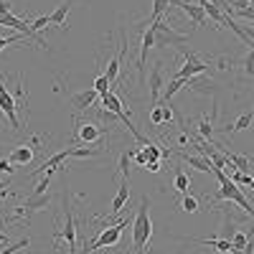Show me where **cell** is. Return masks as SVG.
Returning a JSON list of instances; mask_svg holds the SVG:
<instances>
[{"label":"cell","mask_w":254,"mask_h":254,"mask_svg":"<svg viewBox=\"0 0 254 254\" xmlns=\"http://www.w3.org/2000/svg\"><path fill=\"white\" fill-rule=\"evenodd\" d=\"M150 237H153V221H150V203L142 196L140 206H137V216L132 221V249L135 254H145V249L150 247Z\"/></svg>","instance_id":"1"},{"label":"cell","mask_w":254,"mask_h":254,"mask_svg":"<svg viewBox=\"0 0 254 254\" xmlns=\"http://www.w3.org/2000/svg\"><path fill=\"white\" fill-rule=\"evenodd\" d=\"M122 229H127V219H120L117 224L112 226H104V229H97V237L94 239H84V247H81V254H92L94 249H104V247H115L122 237Z\"/></svg>","instance_id":"2"},{"label":"cell","mask_w":254,"mask_h":254,"mask_svg":"<svg viewBox=\"0 0 254 254\" xmlns=\"http://www.w3.org/2000/svg\"><path fill=\"white\" fill-rule=\"evenodd\" d=\"M155 28V46H173V49H183V44L188 41L186 33H178L173 31V26L168 23V18L163 15L160 20H155V23H150Z\"/></svg>","instance_id":"3"},{"label":"cell","mask_w":254,"mask_h":254,"mask_svg":"<svg viewBox=\"0 0 254 254\" xmlns=\"http://www.w3.org/2000/svg\"><path fill=\"white\" fill-rule=\"evenodd\" d=\"M54 239H64L69 247V254H79L76 252V221H74V214H71V203H69V193L64 196V226L59 231H54Z\"/></svg>","instance_id":"4"},{"label":"cell","mask_w":254,"mask_h":254,"mask_svg":"<svg viewBox=\"0 0 254 254\" xmlns=\"http://www.w3.org/2000/svg\"><path fill=\"white\" fill-rule=\"evenodd\" d=\"M120 168H122V183H120L117 193H115V198H112V216L122 214L125 203L130 201V150L122 153V158H120Z\"/></svg>","instance_id":"5"},{"label":"cell","mask_w":254,"mask_h":254,"mask_svg":"<svg viewBox=\"0 0 254 254\" xmlns=\"http://www.w3.org/2000/svg\"><path fill=\"white\" fill-rule=\"evenodd\" d=\"M211 66H208V61H203L196 51H183V66L178 69V74L176 76H181V79H190V76H201V74H206Z\"/></svg>","instance_id":"6"},{"label":"cell","mask_w":254,"mask_h":254,"mask_svg":"<svg viewBox=\"0 0 254 254\" xmlns=\"http://www.w3.org/2000/svg\"><path fill=\"white\" fill-rule=\"evenodd\" d=\"M15 110H18V104L13 99V94L5 89V81H3V74H0V112H3L10 122L13 130H20V125H18V117H15Z\"/></svg>","instance_id":"7"},{"label":"cell","mask_w":254,"mask_h":254,"mask_svg":"<svg viewBox=\"0 0 254 254\" xmlns=\"http://www.w3.org/2000/svg\"><path fill=\"white\" fill-rule=\"evenodd\" d=\"M147 89H150V104H160V89H163V61H155L150 69V81H147Z\"/></svg>","instance_id":"8"},{"label":"cell","mask_w":254,"mask_h":254,"mask_svg":"<svg viewBox=\"0 0 254 254\" xmlns=\"http://www.w3.org/2000/svg\"><path fill=\"white\" fill-rule=\"evenodd\" d=\"M181 8L190 20H193V26H203V20H206V10L198 5V3H186V0H171V8Z\"/></svg>","instance_id":"9"},{"label":"cell","mask_w":254,"mask_h":254,"mask_svg":"<svg viewBox=\"0 0 254 254\" xmlns=\"http://www.w3.org/2000/svg\"><path fill=\"white\" fill-rule=\"evenodd\" d=\"M104 137V130L99 125H89V122H84V125H76V140L79 142H99Z\"/></svg>","instance_id":"10"},{"label":"cell","mask_w":254,"mask_h":254,"mask_svg":"<svg viewBox=\"0 0 254 254\" xmlns=\"http://www.w3.org/2000/svg\"><path fill=\"white\" fill-rule=\"evenodd\" d=\"M173 155L181 158V160H186L190 168H196V171H201V173H214V165H211V160H206V158H201V155H190V153H183V150H176Z\"/></svg>","instance_id":"11"},{"label":"cell","mask_w":254,"mask_h":254,"mask_svg":"<svg viewBox=\"0 0 254 254\" xmlns=\"http://www.w3.org/2000/svg\"><path fill=\"white\" fill-rule=\"evenodd\" d=\"M97 92L94 89H84V92H79V94H71L69 99H71V107L76 110V112H84V110H89L92 104L97 102Z\"/></svg>","instance_id":"12"},{"label":"cell","mask_w":254,"mask_h":254,"mask_svg":"<svg viewBox=\"0 0 254 254\" xmlns=\"http://www.w3.org/2000/svg\"><path fill=\"white\" fill-rule=\"evenodd\" d=\"M69 158V147H66V150H59L56 155H51L49 160H44V165H41L38 168V171L36 173H44V176H54V171H56V168L64 163V160H66Z\"/></svg>","instance_id":"13"},{"label":"cell","mask_w":254,"mask_h":254,"mask_svg":"<svg viewBox=\"0 0 254 254\" xmlns=\"http://www.w3.org/2000/svg\"><path fill=\"white\" fill-rule=\"evenodd\" d=\"M8 158H10L13 165H26V163L33 160V147H28V145H18V147H13V153H10Z\"/></svg>","instance_id":"14"},{"label":"cell","mask_w":254,"mask_h":254,"mask_svg":"<svg viewBox=\"0 0 254 254\" xmlns=\"http://www.w3.org/2000/svg\"><path fill=\"white\" fill-rule=\"evenodd\" d=\"M71 5H74V0H64V3H61L54 13H49V20H51L54 26H66V18H69Z\"/></svg>","instance_id":"15"},{"label":"cell","mask_w":254,"mask_h":254,"mask_svg":"<svg viewBox=\"0 0 254 254\" xmlns=\"http://www.w3.org/2000/svg\"><path fill=\"white\" fill-rule=\"evenodd\" d=\"M127 49H130V46H127V41H125V44H122V49H120V54L110 61V66H107V74H104V76H107L110 81H115L117 76H120V66H122V59H125V54H127Z\"/></svg>","instance_id":"16"},{"label":"cell","mask_w":254,"mask_h":254,"mask_svg":"<svg viewBox=\"0 0 254 254\" xmlns=\"http://www.w3.org/2000/svg\"><path fill=\"white\" fill-rule=\"evenodd\" d=\"M183 87H186V79H181V76H173L171 81L165 84V89H163V102L168 104V102H171V99H173V97H176V94L183 89Z\"/></svg>","instance_id":"17"},{"label":"cell","mask_w":254,"mask_h":254,"mask_svg":"<svg viewBox=\"0 0 254 254\" xmlns=\"http://www.w3.org/2000/svg\"><path fill=\"white\" fill-rule=\"evenodd\" d=\"M252 120H254V110H252V112H247V115H242L237 122H231L229 127H224V132H226V135H237V132L247 130V127L252 125Z\"/></svg>","instance_id":"18"},{"label":"cell","mask_w":254,"mask_h":254,"mask_svg":"<svg viewBox=\"0 0 254 254\" xmlns=\"http://www.w3.org/2000/svg\"><path fill=\"white\" fill-rule=\"evenodd\" d=\"M168 8H171V0H153V10H150V18H147V23H155V20H160Z\"/></svg>","instance_id":"19"},{"label":"cell","mask_w":254,"mask_h":254,"mask_svg":"<svg viewBox=\"0 0 254 254\" xmlns=\"http://www.w3.org/2000/svg\"><path fill=\"white\" fill-rule=\"evenodd\" d=\"M224 155H226V163H231L239 173H249V168H252V165H249V158H244V155H234V153H226V150H224Z\"/></svg>","instance_id":"20"},{"label":"cell","mask_w":254,"mask_h":254,"mask_svg":"<svg viewBox=\"0 0 254 254\" xmlns=\"http://www.w3.org/2000/svg\"><path fill=\"white\" fill-rule=\"evenodd\" d=\"M51 203V196L49 193H44V196H31L28 201H26V211L28 214H33V211H38V208H46Z\"/></svg>","instance_id":"21"},{"label":"cell","mask_w":254,"mask_h":254,"mask_svg":"<svg viewBox=\"0 0 254 254\" xmlns=\"http://www.w3.org/2000/svg\"><path fill=\"white\" fill-rule=\"evenodd\" d=\"M203 10H206V15H211V18H214L219 26H226V15H224V10H221L216 3H214V0H208V3L203 5Z\"/></svg>","instance_id":"22"},{"label":"cell","mask_w":254,"mask_h":254,"mask_svg":"<svg viewBox=\"0 0 254 254\" xmlns=\"http://www.w3.org/2000/svg\"><path fill=\"white\" fill-rule=\"evenodd\" d=\"M249 244H252V237H247L244 231H234V237H231V249L234 252H247Z\"/></svg>","instance_id":"23"},{"label":"cell","mask_w":254,"mask_h":254,"mask_svg":"<svg viewBox=\"0 0 254 254\" xmlns=\"http://www.w3.org/2000/svg\"><path fill=\"white\" fill-rule=\"evenodd\" d=\"M102 155L99 147H69V158H97Z\"/></svg>","instance_id":"24"},{"label":"cell","mask_w":254,"mask_h":254,"mask_svg":"<svg viewBox=\"0 0 254 254\" xmlns=\"http://www.w3.org/2000/svg\"><path fill=\"white\" fill-rule=\"evenodd\" d=\"M173 186H176L178 193H188V190H190V178H188L183 171H176V181H173Z\"/></svg>","instance_id":"25"},{"label":"cell","mask_w":254,"mask_h":254,"mask_svg":"<svg viewBox=\"0 0 254 254\" xmlns=\"http://www.w3.org/2000/svg\"><path fill=\"white\" fill-rule=\"evenodd\" d=\"M181 206H183V211H188V214H196V211H198V198H196V196L188 190V193H183Z\"/></svg>","instance_id":"26"},{"label":"cell","mask_w":254,"mask_h":254,"mask_svg":"<svg viewBox=\"0 0 254 254\" xmlns=\"http://www.w3.org/2000/svg\"><path fill=\"white\" fill-rule=\"evenodd\" d=\"M211 135H214V127H211V120L203 115V117H201V122H198V137H203V140H208V142H211Z\"/></svg>","instance_id":"27"},{"label":"cell","mask_w":254,"mask_h":254,"mask_svg":"<svg viewBox=\"0 0 254 254\" xmlns=\"http://www.w3.org/2000/svg\"><path fill=\"white\" fill-rule=\"evenodd\" d=\"M110 84H112V81H110L107 76H104V74H99V76L94 79V87H92V89H94V92L102 97V94H107V92H110Z\"/></svg>","instance_id":"28"},{"label":"cell","mask_w":254,"mask_h":254,"mask_svg":"<svg viewBox=\"0 0 254 254\" xmlns=\"http://www.w3.org/2000/svg\"><path fill=\"white\" fill-rule=\"evenodd\" d=\"M26 36H0V51H3L5 46H13V44H26Z\"/></svg>","instance_id":"29"},{"label":"cell","mask_w":254,"mask_h":254,"mask_svg":"<svg viewBox=\"0 0 254 254\" xmlns=\"http://www.w3.org/2000/svg\"><path fill=\"white\" fill-rule=\"evenodd\" d=\"M31 244V239L28 237H23V239H18L15 244H10V247H5L3 252H0V254H15V252H20V249H26Z\"/></svg>","instance_id":"30"},{"label":"cell","mask_w":254,"mask_h":254,"mask_svg":"<svg viewBox=\"0 0 254 254\" xmlns=\"http://www.w3.org/2000/svg\"><path fill=\"white\" fill-rule=\"evenodd\" d=\"M142 150H145V155H147V163H150V160H160V158H165V155H163V150H160V147H155L153 142H150V145H145Z\"/></svg>","instance_id":"31"},{"label":"cell","mask_w":254,"mask_h":254,"mask_svg":"<svg viewBox=\"0 0 254 254\" xmlns=\"http://www.w3.org/2000/svg\"><path fill=\"white\" fill-rule=\"evenodd\" d=\"M244 71H247V76H254V46L249 49V54L244 59Z\"/></svg>","instance_id":"32"},{"label":"cell","mask_w":254,"mask_h":254,"mask_svg":"<svg viewBox=\"0 0 254 254\" xmlns=\"http://www.w3.org/2000/svg\"><path fill=\"white\" fill-rule=\"evenodd\" d=\"M49 181H51V176H44V178H41V183L33 188V193H31V196H44V193H46V188H49Z\"/></svg>","instance_id":"33"},{"label":"cell","mask_w":254,"mask_h":254,"mask_svg":"<svg viewBox=\"0 0 254 254\" xmlns=\"http://www.w3.org/2000/svg\"><path fill=\"white\" fill-rule=\"evenodd\" d=\"M150 122H153L155 127L163 125V107H160V104H155V107H153V112H150Z\"/></svg>","instance_id":"34"},{"label":"cell","mask_w":254,"mask_h":254,"mask_svg":"<svg viewBox=\"0 0 254 254\" xmlns=\"http://www.w3.org/2000/svg\"><path fill=\"white\" fill-rule=\"evenodd\" d=\"M130 158H132L137 165H142V168L147 165V155H145V150H130Z\"/></svg>","instance_id":"35"},{"label":"cell","mask_w":254,"mask_h":254,"mask_svg":"<svg viewBox=\"0 0 254 254\" xmlns=\"http://www.w3.org/2000/svg\"><path fill=\"white\" fill-rule=\"evenodd\" d=\"M49 23H51V20H49V15H41V18H36V20H33V23H31V28H33V31L38 33L41 28H46Z\"/></svg>","instance_id":"36"},{"label":"cell","mask_w":254,"mask_h":254,"mask_svg":"<svg viewBox=\"0 0 254 254\" xmlns=\"http://www.w3.org/2000/svg\"><path fill=\"white\" fill-rule=\"evenodd\" d=\"M0 173H3V176H5V173H8V176L13 173V163H10V158H0Z\"/></svg>","instance_id":"37"},{"label":"cell","mask_w":254,"mask_h":254,"mask_svg":"<svg viewBox=\"0 0 254 254\" xmlns=\"http://www.w3.org/2000/svg\"><path fill=\"white\" fill-rule=\"evenodd\" d=\"M145 171H150V173H158V171H160V160H150V163L145 165Z\"/></svg>","instance_id":"38"},{"label":"cell","mask_w":254,"mask_h":254,"mask_svg":"<svg viewBox=\"0 0 254 254\" xmlns=\"http://www.w3.org/2000/svg\"><path fill=\"white\" fill-rule=\"evenodd\" d=\"M8 239H10V237H8V234H3V231H0V244H8Z\"/></svg>","instance_id":"39"},{"label":"cell","mask_w":254,"mask_h":254,"mask_svg":"<svg viewBox=\"0 0 254 254\" xmlns=\"http://www.w3.org/2000/svg\"><path fill=\"white\" fill-rule=\"evenodd\" d=\"M206 3H208V0H198V5H201V8H203V5H206Z\"/></svg>","instance_id":"40"},{"label":"cell","mask_w":254,"mask_h":254,"mask_svg":"<svg viewBox=\"0 0 254 254\" xmlns=\"http://www.w3.org/2000/svg\"><path fill=\"white\" fill-rule=\"evenodd\" d=\"M234 254H249V252H234Z\"/></svg>","instance_id":"41"},{"label":"cell","mask_w":254,"mask_h":254,"mask_svg":"<svg viewBox=\"0 0 254 254\" xmlns=\"http://www.w3.org/2000/svg\"><path fill=\"white\" fill-rule=\"evenodd\" d=\"M0 188H3V186H0Z\"/></svg>","instance_id":"42"}]
</instances>
